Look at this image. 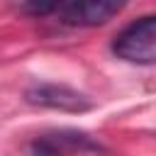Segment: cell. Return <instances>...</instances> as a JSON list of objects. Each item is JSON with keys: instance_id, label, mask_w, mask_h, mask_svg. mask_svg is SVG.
<instances>
[{"instance_id": "obj_1", "label": "cell", "mask_w": 156, "mask_h": 156, "mask_svg": "<svg viewBox=\"0 0 156 156\" xmlns=\"http://www.w3.org/2000/svg\"><path fill=\"white\" fill-rule=\"evenodd\" d=\"M24 12L32 15H54L58 17V22L71 24V27H98L105 24L107 20H112L119 10L122 2H112V0H83V2H32V5H22Z\"/></svg>"}, {"instance_id": "obj_2", "label": "cell", "mask_w": 156, "mask_h": 156, "mask_svg": "<svg viewBox=\"0 0 156 156\" xmlns=\"http://www.w3.org/2000/svg\"><path fill=\"white\" fill-rule=\"evenodd\" d=\"M112 51L132 63H156V17H144L124 27L112 41Z\"/></svg>"}, {"instance_id": "obj_3", "label": "cell", "mask_w": 156, "mask_h": 156, "mask_svg": "<svg viewBox=\"0 0 156 156\" xmlns=\"http://www.w3.org/2000/svg\"><path fill=\"white\" fill-rule=\"evenodd\" d=\"M24 100L37 107H49L58 112H88L93 100L63 83H32L24 93Z\"/></svg>"}, {"instance_id": "obj_4", "label": "cell", "mask_w": 156, "mask_h": 156, "mask_svg": "<svg viewBox=\"0 0 156 156\" xmlns=\"http://www.w3.org/2000/svg\"><path fill=\"white\" fill-rule=\"evenodd\" d=\"M27 156H61V154L56 151V144L51 139H39V141L32 144V149H29Z\"/></svg>"}]
</instances>
